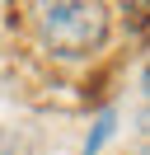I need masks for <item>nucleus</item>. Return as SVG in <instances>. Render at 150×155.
<instances>
[{"label": "nucleus", "instance_id": "7ed1b4c3", "mask_svg": "<svg viewBox=\"0 0 150 155\" xmlns=\"http://www.w3.org/2000/svg\"><path fill=\"white\" fill-rule=\"evenodd\" d=\"M117 5H122V10H127L131 19L141 24V19H145V5H150V0H117Z\"/></svg>", "mask_w": 150, "mask_h": 155}, {"label": "nucleus", "instance_id": "f257e3e1", "mask_svg": "<svg viewBox=\"0 0 150 155\" xmlns=\"http://www.w3.org/2000/svg\"><path fill=\"white\" fill-rule=\"evenodd\" d=\"M28 24L47 57L84 61L103 52L112 33V10L108 0H28Z\"/></svg>", "mask_w": 150, "mask_h": 155}, {"label": "nucleus", "instance_id": "f03ea898", "mask_svg": "<svg viewBox=\"0 0 150 155\" xmlns=\"http://www.w3.org/2000/svg\"><path fill=\"white\" fill-rule=\"evenodd\" d=\"M112 127H117V113H112V108H103V113H99V122H94V136L84 141V155H99V146L112 136Z\"/></svg>", "mask_w": 150, "mask_h": 155}]
</instances>
